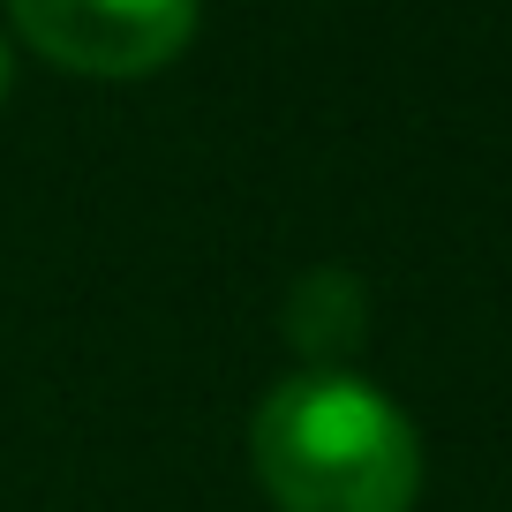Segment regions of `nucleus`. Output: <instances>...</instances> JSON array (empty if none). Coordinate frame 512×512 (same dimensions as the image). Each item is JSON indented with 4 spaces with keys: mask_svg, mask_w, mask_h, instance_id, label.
<instances>
[{
    "mask_svg": "<svg viewBox=\"0 0 512 512\" xmlns=\"http://www.w3.org/2000/svg\"><path fill=\"white\" fill-rule=\"evenodd\" d=\"M8 23L68 76L136 83L189 53L196 0H8Z\"/></svg>",
    "mask_w": 512,
    "mask_h": 512,
    "instance_id": "obj_2",
    "label": "nucleus"
},
{
    "mask_svg": "<svg viewBox=\"0 0 512 512\" xmlns=\"http://www.w3.org/2000/svg\"><path fill=\"white\" fill-rule=\"evenodd\" d=\"M249 467L279 512H415L422 437L354 369H294L249 422Z\"/></svg>",
    "mask_w": 512,
    "mask_h": 512,
    "instance_id": "obj_1",
    "label": "nucleus"
},
{
    "mask_svg": "<svg viewBox=\"0 0 512 512\" xmlns=\"http://www.w3.org/2000/svg\"><path fill=\"white\" fill-rule=\"evenodd\" d=\"M8 83H16V53H8V38H0V98H8Z\"/></svg>",
    "mask_w": 512,
    "mask_h": 512,
    "instance_id": "obj_3",
    "label": "nucleus"
}]
</instances>
